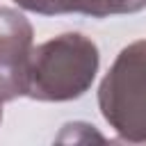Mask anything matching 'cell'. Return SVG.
I'll use <instances>...</instances> for the list:
<instances>
[{
	"label": "cell",
	"instance_id": "6da1fadb",
	"mask_svg": "<svg viewBox=\"0 0 146 146\" xmlns=\"http://www.w3.org/2000/svg\"><path fill=\"white\" fill-rule=\"evenodd\" d=\"M98 48L80 34L66 32L32 48L25 96L46 103L80 98L98 73Z\"/></svg>",
	"mask_w": 146,
	"mask_h": 146
},
{
	"label": "cell",
	"instance_id": "7a4b0ae2",
	"mask_svg": "<svg viewBox=\"0 0 146 146\" xmlns=\"http://www.w3.org/2000/svg\"><path fill=\"white\" fill-rule=\"evenodd\" d=\"M98 107L123 141H146V39L116 55L98 87Z\"/></svg>",
	"mask_w": 146,
	"mask_h": 146
},
{
	"label": "cell",
	"instance_id": "3957f363",
	"mask_svg": "<svg viewBox=\"0 0 146 146\" xmlns=\"http://www.w3.org/2000/svg\"><path fill=\"white\" fill-rule=\"evenodd\" d=\"M32 25L9 7H0V100H14L27 91V68L32 57Z\"/></svg>",
	"mask_w": 146,
	"mask_h": 146
},
{
	"label": "cell",
	"instance_id": "277c9868",
	"mask_svg": "<svg viewBox=\"0 0 146 146\" xmlns=\"http://www.w3.org/2000/svg\"><path fill=\"white\" fill-rule=\"evenodd\" d=\"M146 7V0H80L78 14L91 18H107L119 14H135Z\"/></svg>",
	"mask_w": 146,
	"mask_h": 146
},
{
	"label": "cell",
	"instance_id": "5b68a950",
	"mask_svg": "<svg viewBox=\"0 0 146 146\" xmlns=\"http://www.w3.org/2000/svg\"><path fill=\"white\" fill-rule=\"evenodd\" d=\"M18 7L41 14V16H57V14H78L80 0H14Z\"/></svg>",
	"mask_w": 146,
	"mask_h": 146
},
{
	"label": "cell",
	"instance_id": "8992f818",
	"mask_svg": "<svg viewBox=\"0 0 146 146\" xmlns=\"http://www.w3.org/2000/svg\"><path fill=\"white\" fill-rule=\"evenodd\" d=\"M0 121H2V100H0Z\"/></svg>",
	"mask_w": 146,
	"mask_h": 146
}]
</instances>
